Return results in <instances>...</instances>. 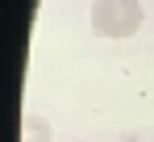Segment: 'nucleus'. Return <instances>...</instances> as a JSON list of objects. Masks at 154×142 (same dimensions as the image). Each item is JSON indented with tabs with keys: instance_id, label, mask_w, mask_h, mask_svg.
I'll return each instance as SVG.
<instances>
[{
	"instance_id": "obj_1",
	"label": "nucleus",
	"mask_w": 154,
	"mask_h": 142,
	"mask_svg": "<svg viewBox=\"0 0 154 142\" xmlns=\"http://www.w3.org/2000/svg\"><path fill=\"white\" fill-rule=\"evenodd\" d=\"M142 29V0H96L92 4V34L108 42H125Z\"/></svg>"
},
{
	"instance_id": "obj_2",
	"label": "nucleus",
	"mask_w": 154,
	"mask_h": 142,
	"mask_svg": "<svg viewBox=\"0 0 154 142\" xmlns=\"http://www.w3.org/2000/svg\"><path fill=\"white\" fill-rule=\"evenodd\" d=\"M50 121L38 117V113H25V125H21V142H50Z\"/></svg>"
}]
</instances>
